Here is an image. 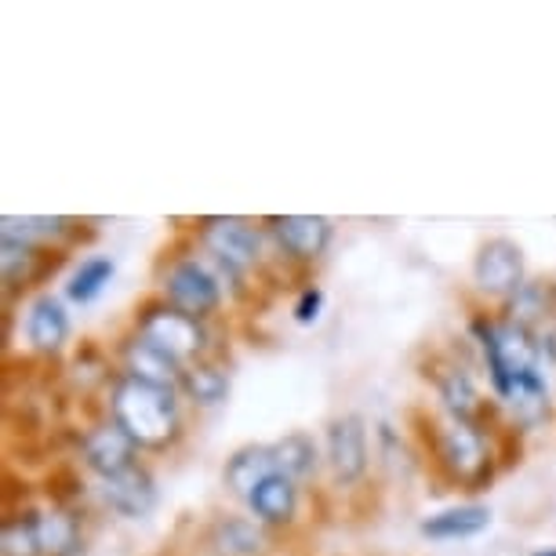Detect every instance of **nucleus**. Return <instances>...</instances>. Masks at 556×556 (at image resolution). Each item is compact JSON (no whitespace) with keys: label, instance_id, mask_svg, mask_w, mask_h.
Here are the masks:
<instances>
[{"label":"nucleus","instance_id":"1","mask_svg":"<svg viewBox=\"0 0 556 556\" xmlns=\"http://www.w3.org/2000/svg\"><path fill=\"white\" fill-rule=\"evenodd\" d=\"M110 404H113V426H121L135 440V447H164L175 440L178 407H175V393L167 386L121 379Z\"/></svg>","mask_w":556,"mask_h":556},{"label":"nucleus","instance_id":"2","mask_svg":"<svg viewBox=\"0 0 556 556\" xmlns=\"http://www.w3.org/2000/svg\"><path fill=\"white\" fill-rule=\"evenodd\" d=\"M473 328L480 334V345H484L488 371H491V382H495L498 396H506L513 379L539 371V342L531 339V331L523 328V324H513V320H506V324L477 320Z\"/></svg>","mask_w":556,"mask_h":556},{"label":"nucleus","instance_id":"3","mask_svg":"<svg viewBox=\"0 0 556 556\" xmlns=\"http://www.w3.org/2000/svg\"><path fill=\"white\" fill-rule=\"evenodd\" d=\"M139 334L150 345H156L161 353L172 356L175 364H186L190 356H197L204 350V328L197 317H186L182 309L175 306H156L146 309V317L139 324Z\"/></svg>","mask_w":556,"mask_h":556},{"label":"nucleus","instance_id":"4","mask_svg":"<svg viewBox=\"0 0 556 556\" xmlns=\"http://www.w3.org/2000/svg\"><path fill=\"white\" fill-rule=\"evenodd\" d=\"M477 288L488 295H517L523 288V251L506 237L488 240L473 262Z\"/></svg>","mask_w":556,"mask_h":556},{"label":"nucleus","instance_id":"5","mask_svg":"<svg viewBox=\"0 0 556 556\" xmlns=\"http://www.w3.org/2000/svg\"><path fill=\"white\" fill-rule=\"evenodd\" d=\"M201 240L207 244V251L223 262L226 269H248L258 262L262 240L258 229H251L244 218H204L201 226Z\"/></svg>","mask_w":556,"mask_h":556},{"label":"nucleus","instance_id":"6","mask_svg":"<svg viewBox=\"0 0 556 556\" xmlns=\"http://www.w3.org/2000/svg\"><path fill=\"white\" fill-rule=\"evenodd\" d=\"M167 299H172L175 309H182L186 317H207L218 306V280L207 273L197 258H182L175 262L172 273L164 280Z\"/></svg>","mask_w":556,"mask_h":556},{"label":"nucleus","instance_id":"7","mask_svg":"<svg viewBox=\"0 0 556 556\" xmlns=\"http://www.w3.org/2000/svg\"><path fill=\"white\" fill-rule=\"evenodd\" d=\"M440 455H444V466L451 473L466 480V484H480L488 473V447L473 422H451L440 433Z\"/></svg>","mask_w":556,"mask_h":556},{"label":"nucleus","instance_id":"8","mask_svg":"<svg viewBox=\"0 0 556 556\" xmlns=\"http://www.w3.org/2000/svg\"><path fill=\"white\" fill-rule=\"evenodd\" d=\"M331 473L342 484H356L367 469V429L356 415H342L328 426Z\"/></svg>","mask_w":556,"mask_h":556},{"label":"nucleus","instance_id":"9","mask_svg":"<svg viewBox=\"0 0 556 556\" xmlns=\"http://www.w3.org/2000/svg\"><path fill=\"white\" fill-rule=\"evenodd\" d=\"M80 455H84V466H88L91 473L110 480V477L128 473V469L135 466V440L124 433L121 426H102V429H91V433L84 437Z\"/></svg>","mask_w":556,"mask_h":556},{"label":"nucleus","instance_id":"10","mask_svg":"<svg viewBox=\"0 0 556 556\" xmlns=\"http://www.w3.org/2000/svg\"><path fill=\"white\" fill-rule=\"evenodd\" d=\"M99 491H102V502H106L110 509H117L121 517H146V513L156 506L153 477L146 473L142 466H131L128 473L102 480Z\"/></svg>","mask_w":556,"mask_h":556},{"label":"nucleus","instance_id":"11","mask_svg":"<svg viewBox=\"0 0 556 556\" xmlns=\"http://www.w3.org/2000/svg\"><path fill=\"white\" fill-rule=\"evenodd\" d=\"M273 233H277L280 248L295 258H317V255H324V248L331 244V223L320 215L273 218Z\"/></svg>","mask_w":556,"mask_h":556},{"label":"nucleus","instance_id":"12","mask_svg":"<svg viewBox=\"0 0 556 556\" xmlns=\"http://www.w3.org/2000/svg\"><path fill=\"white\" fill-rule=\"evenodd\" d=\"M269 477H277L273 444H248V447L233 451V458L226 462V484L240 498H251Z\"/></svg>","mask_w":556,"mask_h":556},{"label":"nucleus","instance_id":"13","mask_svg":"<svg viewBox=\"0 0 556 556\" xmlns=\"http://www.w3.org/2000/svg\"><path fill=\"white\" fill-rule=\"evenodd\" d=\"M26 339L34 342V350L40 353H55L62 350V342L70 339V317L62 309L59 299L40 295L26 313Z\"/></svg>","mask_w":556,"mask_h":556},{"label":"nucleus","instance_id":"14","mask_svg":"<svg viewBox=\"0 0 556 556\" xmlns=\"http://www.w3.org/2000/svg\"><path fill=\"white\" fill-rule=\"evenodd\" d=\"M502 401L509 404L513 418H517L523 429H534V426H542L545 418H549V396H545V382H542L539 371L513 379V386L506 390Z\"/></svg>","mask_w":556,"mask_h":556},{"label":"nucleus","instance_id":"15","mask_svg":"<svg viewBox=\"0 0 556 556\" xmlns=\"http://www.w3.org/2000/svg\"><path fill=\"white\" fill-rule=\"evenodd\" d=\"M124 364H128V379L167 386V390H172L175 371H178V364L172 361V356L161 353L156 345H150V342L142 339V334L124 345Z\"/></svg>","mask_w":556,"mask_h":556},{"label":"nucleus","instance_id":"16","mask_svg":"<svg viewBox=\"0 0 556 556\" xmlns=\"http://www.w3.org/2000/svg\"><path fill=\"white\" fill-rule=\"evenodd\" d=\"M251 513H255L258 520L266 523H288L291 517H295V506H299V488L295 480L288 477H269L266 484H262L255 495L248 498Z\"/></svg>","mask_w":556,"mask_h":556},{"label":"nucleus","instance_id":"17","mask_svg":"<svg viewBox=\"0 0 556 556\" xmlns=\"http://www.w3.org/2000/svg\"><path fill=\"white\" fill-rule=\"evenodd\" d=\"M491 523V513L484 506H455L444 513H433L429 520H422L426 539H469L480 534Z\"/></svg>","mask_w":556,"mask_h":556},{"label":"nucleus","instance_id":"18","mask_svg":"<svg viewBox=\"0 0 556 556\" xmlns=\"http://www.w3.org/2000/svg\"><path fill=\"white\" fill-rule=\"evenodd\" d=\"M273 458H277V473L288 480H306L317 473V444L306 433H288L285 440H277Z\"/></svg>","mask_w":556,"mask_h":556},{"label":"nucleus","instance_id":"19","mask_svg":"<svg viewBox=\"0 0 556 556\" xmlns=\"http://www.w3.org/2000/svg\"><path fill=\"white\" fill-rule=\"evenodd\" d=\"M440 396H444V407L455 415V422H473V415L480 412V393L473 379H469L462 367H444V375H437Z\"/></svg>","mask_w":556,"mask_h":556},{"label":"nucleus","instance_id":"20","mask_svg":"<svg viewBox=\"0 0 556 556\" xmlns=\"http://www.w3.org/2000/svg\"><path fill=\"white\" fill-rule=\"evenodd\" d=\"M212 545L223 556H258L262 553V534H258V528L251 520L226 517V520L215 523Z\"/></svg>","mask_w":556,"mask_h":556},{"label":"nucleus","instance_id":"21","mask_svg":"<svg viewBox=\"0 0 556 556\" xmlns=\"http://www.w3.org/2000/svg\"><path fill=\"white\" fill-rule=\"evenodd\" d=\"M45 255L34 244H18V240H4V255H0V266H4V280L8 285H26V280L40 277L45 269H55L62 258L55 262H40Z\"/></svg>","mask_w":556,"mask_h":556},{"label":"nucleus","instance_id":"22","mask_svg":"<svg viewBox=\"0 0 556 556\" xmlns=\"http://www.w3.org/2000/svg\"><path fill=\"white\" fill-rule=\"evenodd\" d=\"M40 545L48 556H73L80 549V528L70 513L51 509L40 513Z\"/></svg>","mask_w":556,"mask_h":556},{"label":"nucleus","instance_id":"23","mask_svg":"<svg viewBox=\"0 0 556 556\" xmlns=\"http://www.w3.org/2000/svg\"><path fill=\"white\" fill-rule=\"evenodd\" d=\"M40 513H23L0 531V556H40Z\"/></svg>","mask_w":556,"mask_h":556},{"label":"nucleus","instance_id":"24","mask_svg":"<svg viewBox=\"0 0 556 556\" xmlns=\"http://www.w3.org/2000/svg\"><path fill=\"white\" fill-rule=\"evenodd\" d=\"M70 229V218H48V215H34V218H15L8 215L0 233L4 240H18V244H40V240H51V237H62Z\"/></svg>","mask_w":556,"mask_h":556},{"label":"nucleus","instance_id":"25","mask_svg":"<svg viewBox=\"0 0 556 556\" xmlns=\"http://www.w3.org/2000/svg\"><path fill=\"white\" fill-rule=\"evenodd\" d=\"M182 386L197 404H218L229 393V379L212 364H190L182 371Z\"/></svg>","mask_w":556,"mask_h":556},{"label":"nucleus","instance_id":"26","mask_svg":"<svg viewBox=\"0 0 556 556\" xmlns=\"http://www.w3.org/2000/svg\"><path fill=\"white\" fill-rule=\"evenodd\" d=\"M110 277H113V262L110 258H88V262H80L77 273H73L66 291H70L73 302H91V299L102 295V288L110 285Z\"/></svg>","mask_w":556,"mask_h":556},{"label":"nucleus","instance_id":"27","mask_svg":"<svg viewBox=\"0 0 556 556\" xmlns=\"http://www.w3.org/2000/svg\"><path fill=\"white\" fill-rule=\"evenodd\" d=\"M509 313H513V324H523V328H528L531 320L545 317V313H549V299H545V285H523V288L517 291V299H513Z\"/></svg>","mask_w":556,"mask_h":556},{"label":"nucleus","instance_id":"28","mask_svg":"<svg viewBox=\"0 0 556 556\" xmlns=\"http://www.w3.org/2000/svg\"><path fill=\"white\" fill-rule=\"evenodd\" d=\"M320 306H324V295L317 288H309V291H302V299L295 302V320L299 324H313L320 317Z\"/></svg>","mask_w":556,"mask_h":556},{"label":"nucleus","instance_id":"29","mask_svg":"<svg viewBox=\"0 0 556 556\" xmlns=\"http://www.w3.org/2000/svg\"><path fill=\"white\" fill-rule=\"evenodd\" d=\"M531 556H556V549H542V553H531Z\"/></svg>","mask_w":556,"mask_h":556}]
</instances>
